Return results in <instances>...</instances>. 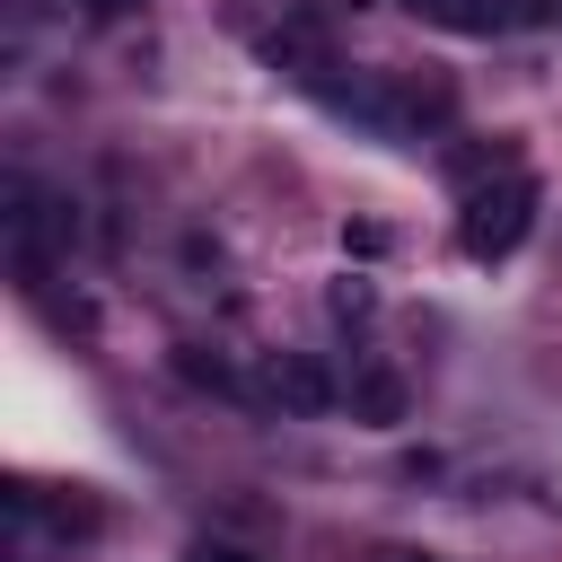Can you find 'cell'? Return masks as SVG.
<instances>
[{"instance_id": "cell-1", "label": "cell", "mask_w": 562, "mask_h": 562, "mask_svg": "<svg viewBox=\"0 0 562 562\" xmlns=\"http://www.w3.org/2000/svg\"><path fill=\"white\" fill-rule=\"evenodd\" d=\"M307 97L325 105V114H342V123H360L369 140H422L430 123H448V79H413V70H351L342 79V61L325 70V79H307Z\"/></svg>"}, {"instance_id": "cell-2", "label": "cell", "mask_w": 562, "mask_h": 562, "mask_svg": "<svg viewBox=\"0 0 562 562\" xmlns=\"http://www.w3.org/2000/svg\"><path fill=\"white\" fill-rule=\"evenodd\" d=\"M536 202H544V184H536L527 167H501V176L465 184V202H457V246H465V263L518 255L527 228H536Z\"/></svg>"}, {"instance_id": "cell-9", "label": "cell", "mask_w": 562, "mask_h": 562, "mask_svg": "<svg viewBox=\"0 0 562 562\" xmlns=\"http://www.w3.org/2000/svg\"><path fill=\"white\" fill-rule=\"evenodd\" d=\"M536 9H562V0H536Z\"/></svg>"}, {"instance_id": "cell-3", "label": "cell", "mask_w": 562, "mask_h": 562, "mask_svg": "<svg viewBox=\"0 0 562 562\" xmlns=\"http://www.w3.org/2000/svg\"><path fill=\"white\" fill-rule=\"evenodd\" d=\"M263 395L281 404V413H334V378H325V360L316 351H272L263 360Z\"/></svg>"}, {"instance_id": "cell-6", "label": "cell", "mask_w": 562, "mask_h": 562, "mask_svg": "<svg viewBox=\"0 0 562 562\" xmlns=\"http://www.w3.org/2000/svg\"><path fill=\"white\" fill-rule=\"evenodd\" d=\"M184 562H255V553H237V544H193Z\"/></svg>"}, {"instance_id": "cell-8", "label": "cell", "mask_w": 562, "mask_h": 562, "mask_svg": "<svg viewBox=\"0 0 562 562\" xmlns=\"http://www.w3.org/2000/svg\"><path fill=\"white\" fill-rule=\"evenodd\" d=\"M378 562H439V553H378Z\"/></svg>"}, {"instance_id": "cell-7", "label": "cell", "mask_w": 562, "mask_h": 562, "mask_svg": "<svg viewBox=\"0 0 562 562\" xmlns=\"http://www.w3.org/2000/svg\"><path fill=\"white\" fill-rule=\"evenodd\" d=\"M70 9H88V18H132L140 0H70Z\"/></svg>"}, {"instance_id": "cell-5", "label": "cell", "mask_w": 562, "mask_h": 562, "mask_svg": "<svg viewBox=\"0 0 562 562\" xmlns=\"http://www.w3.org/2000/svg\"><path fill=\"white\" fill-rule=\"evenodd\" d=\"M351 413H369V422H395V413H404V386H395L386 369H369V378H351Z\"/></svg>"}, {"instance_id": "cell-4", "label": "cell", "mask_w": 562, "mask_h": 562, "mask_svg": "<svg viewBox=\"0 0 562 562\" xmlns=\"http://www.w3.org/2000/svg\"><path fill=\"white\" fill-rule=\"evenodd\" d=\"M413 18H430V26H448V35H509V0H404Z\"/></svg>"}]
</instances>
